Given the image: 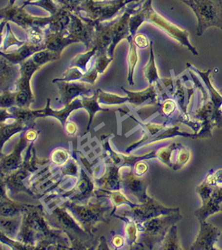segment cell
<instances>
[{
	"label": "cell",
	"mask_w": 222,
	"mask_h": 250,
	"mask_svg": "<svg viewBox=\"0 0 222 250\" xmlns=\"http://www.w3.org/2000/svg\"><path fill=\"white\" fill-rule=\"evenodd\" d=\"M150 20L157 24L158 26L161 27L162 30H165L171 38L179 42L182 46H186L193 54L197 56L198 52L196 48H194L190 43L189 39L190 34L187 30H183L177 26L173 22L168 21L165 18L162 17L154 11H152V14L150 13Z\"/></svg>",
	"instance_id": "obj_2"
},
{
	"label": "cell",
	"mask_w": 222,
	"mask_h": 250,
	"mask_svg": "<svg viewBox=\"0 0 222 250\" xmlns=\"http://www.w3.org/2000/svg\"><path fill=\"white\" fill-rule=\"evenodd\" d=\"M192 9L198 21L197 35L206 29L219 27L222 30V0H181Z\"/></svg>",
	"instance_id": "obj_1"
}]
</instances>
